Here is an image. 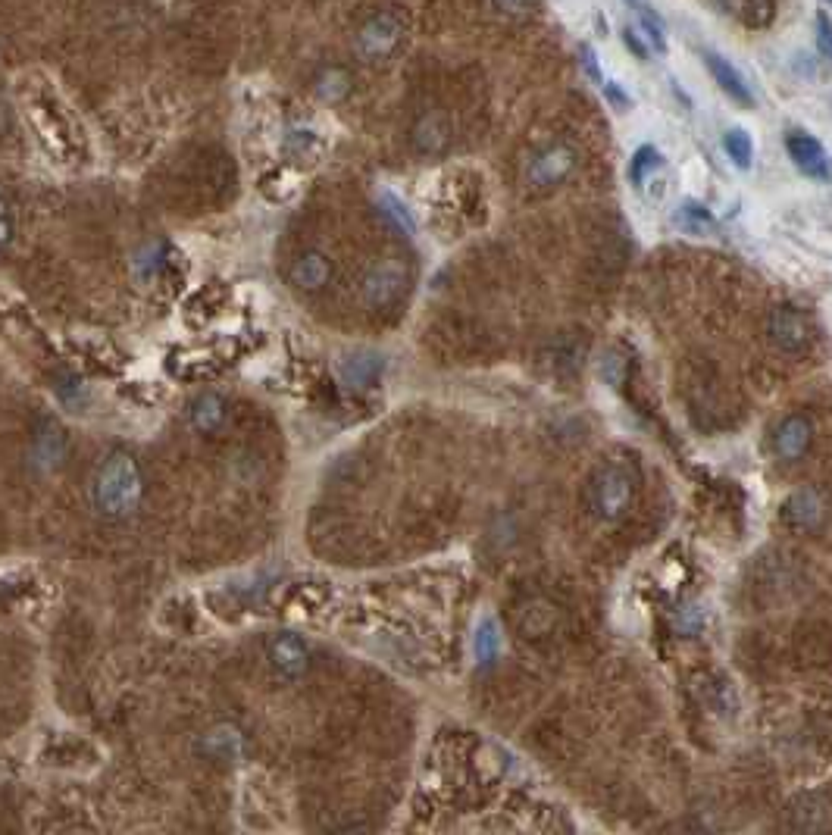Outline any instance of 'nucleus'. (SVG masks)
Instances as JSON below:
<instances>
[{
	"label": "nucleus",
	"mask_w": 832,
	"mask_h": 835,
	"mask_svg": "<svg viewBox=\"0 0 832 835\" xmlns=\"http://www.w3.org/2000/svg\"><path fill=\"white\" fill-rule=\"evenodd\" d=\"M138 501H141L138 466L126 454H113L94 479V504L104 513H110V517H122V513H132Z\"/></svg>",
	"instance_id": "nucleus-1"
},
{
	"label": "nucleus",
	"mask_w": 832,
	"mask_h": 835,
	"mask_svg": "<svg viewBox=\"0 0 832 835\" xmlns=\"http://www.w3.org/2000/svg\"><path fill=\"white\" fill-rule=\"evenodd\" d=\"M632 473L620 463H607L595 473L589 488V504L601 520H620L632 504Z\"/></svg>",
	"instance_id": "nucleus-2"
},
{
	"label": "nucleus",
	"mask_w": 832,
	"mask_h": 835,
	"mask_svg": "<svg viewBox=\"0 0 832 835\" xmlns=\"http://www.w3.org/2000/svg\"><path fill=\"white\" fill-rule=\"evenodd\" d=\"M401 38H404V22L395 13H376L357 32V54L363 60H385L398 51Z\"/></svg>",
	"instance_id": "nucleus-3"
},
{
	"label": "nucleus",
	"mask_w": 832,
	"mask_h": 835,
	"mask_svg": "<svg viewBox=\"0 0 832 835\" xmlns=\"http://www.w3.org/2000/svg\"><path fill=\"white\" fill-rule=\"evenodd\" d=\"M767 335L782 354H801L811 345V323H807V316L798 307L786 304L770 313Z\"/></svg>",
	"instance_id": "nucleus-4"
},
{
	"label": "nucleus",
	"mask_w": 832,
	"mask_h": 835,
	"mask_svg": "<svg viewBox=\"0 0 832 835\" xmlns=\"http://www.w3.org/2000/svg\"><path fill=\"white\" fill-rule=\"evenodd\" d=\"M404 285H407V276L401 266L379 263L370 269V276L363 279V301L370 307H391L401 298Z\"/></svg>",
	"instance_id": "nucleus-5"
},
{
	"label": "nucleus",
	"mask_w": 832,
	"mask_h": 835,
	"mask_svg": "<svg viewBox=\"0 0 832 835\" xmlns=\"http://www.w3.org/2000/svg\"><path fill=\"white\" fill-rule=\"evenodd\" d=\"M786 151H789L792 163L801 169L804 176H811V179H826V176H829L826 151H823V144H820L814 135L792 132V135L786 138Z\"/></svg>",
	"instance_id": "nucleus-6"
},
{
	"label": "nucleus",
	"mask_w": 832,
	"mask_h": 835,
	"mask_svg": "<svg viewBox=\"0 0 832 835\" xmlns=\"http://www.w3.org/2000/svg\"><path fill=\"white\" fill-rule=\"evenodd\" d=\"M811 435H814L811 420H807V416L792 413V416H786V420L776 426L773 448H776V454L782 460H798L807 451V445H811Z\"/></svg>",
	"instance_id": "nucleus-7"
},
{
	"label": "nucleus",
	"mask_w": 832,
	"mask_h": 835,
	"mask_svg": "<svg viewBox=\"0 0 832 835\" xmlns=\"http://www.w3.org/2000/svg\"><path fill=\"white\" fill-rule=\"evenodd\" d=\"M704 63H707V69H711L714 82L720 85V91H723L726 97H732V101L742 104V107H754L751 88L745 85L742 72H739L736 66H732L726 57H720L717 51H704Z\"/></svg>",
	"instance_id": "nucleus-8"
},
{
	"label": "nucleus",
	"mask_w": 832,
	"mask_h": 835,
	"mask_svg": "<svg viewBox=\"0 0 832 835\" xmlns=\"http://www.w3.org/2000/svg\"><path fill=\"white\" fill-rule=\"evenodd\" d=\"M570 169H573V154L567 147H551V151L535 157V163L529 166V182L538 188H551L557 182H564Z\"/></svg>",
	"instance_id": "nucleus-9"
},
{
	"label": "nucleus",
	"mask_w": 832,
	"mask_h": 835,
	"mask_svg": "<svg viewBox=\"0 0 832 835\" xmlns=\"http://www.w3.org/2000/svg\"><path fill=\"white\" fill-rule=\"evenodd\" d=\"M269 657H273V667L285 676H301L307 670V648L295 635H279L269 645Z\"/></svg>",
	"instance_id": "nucleus-10"
},
{
	"label": "nucleus",
	"mask_w": 832,
	"mask_h": 835,
	"mask_svg": "<svg viewBox=\"0 0 832 835\" xmlns=\"http://www.w3.org/2000/svg\"><path fill=\"white\" fill-rule=\"evenodd\" d=\"M329 276H332V263L316 251H307L304 257L295 260V266H291V279H295V285L304 291H320L329 282Z\"/></svg>",
	"instance_id": "nucleus-11"
},
{
	"label": "nucleus",
	"mask_w": 832,
	"mask_h": 835,
	"mask_svg": "<svg viewBox=\"0 0 832 835\" xmlns=\"http://www.w3.org/2000/svg\"><path fill=\"white\" fill-rule=\"evenodd\" d=\"M413 141H416V147H420V151H426V154L442 151L445 141H448L445 119H442V116H426V119H420V126H416V132H413Z\"/></svg>",
	"instance_id": "nucleus-12"
},
{
	"label": "nucleus",
	"mask_w": 832,
	"mask_h": 835,
	"mask_svg": "<svg viewBox=\"0 0 832 835\" xmlns=\"http://www.w3.org/2000/svg\"><path fill=\"white\" fill-rule=\"evenodd\" d=\"M219 423H223V401H219L216 395H204L194 401V410H191V426L198 429V432H213Z\"/></svg>",
	"instance_id": "nucleus-13"
},
{
	"label": "nucleus",
	"mask_w": 832,
	"mask_h": 835,
	"mask_svg": "<svg viewBox=\"0 0 832 835\" xmlns=\"http://www.w3.org/2000/svg\"><path fill=\"white\" fill-rule=\"evenodd\" d=\"M776 19V0H742V22L754 32H764Z\"/></svg>",
	"instance_id": "nucleus-14"
},
{
	"label": "nucleus",
	"mask_w": 832,
	"mask_h": 835,
	"mask_svg": "<svg viewBox=\"0 0 832 835\" xmlns=\"http://www.w3.org/2000/svg\"><path fill=\"white\" fill-rule=\"evenodd\" d=\"M723 147H726L729 160L736 163L739 169H748V166H751L754 144H751V135H748L745 129H729V132L723 135Z\"/></svg>",
	"instance_id": "nucleus-15"
},
{
	"label": "nucleus",
	"mask_w": 832,
	"mask_h": 835,
	"mask_svg": "<svg viewBox=\"0 0 832 835\" xmlns=\"http://www.w3.org/2000/svg\"><path fill=\"white\" fill-rule=\"evenodd\" d=\"M316 91H320L323 101L329 104H338L341 97H345L351 91V79H348V72L345 69H326L320 82H316Z\"/></svg>",
	"instance_id": "nucleus-16"
},
{
	"label": "nucleus",
	"mask_w": 832,
	"mask_h": 835,
	"mask_svg": "<svg viewBox=\"0 0 832 835\" xmlns=\"http://www.w3.org/2000/svg\"><path fill=\"white\" fill-rule=\"evenodd\" d=\"M660 166V154H657V147L651 144H642L639 151L632 154V163H629V182L635 188H642L645 185V176L651 173V169Z\"/></svg>",
	"instance_id": "nucleus-17"
},
{
	"label": "nucleus",
	"mask_w": 832,
	"mask_h": 835,
	"mask_svg": "<svg viewBox=\"0 0 832 835\" xmlns=\"http://www.w3.org/2000/svg\"><path fill=\"white\" fill-rule=\"evenodd\" d=\"M379 360L376 357H370V354H360V357H351L348 360V366H345V376H348V382L351 385H370L373 379H376V373H379Z\"/></svg>",
	"instance_id": "nucleus-18"
},
{
	"label": "nucleus",
	"mask_w": 832,
	"mask_h": 835,
	"mask_svg": "<svg viewBox=\"0 0 832 835\" xmlns=\"http://www.w3.org/2000/svg\"><path fill=\"white\" fill-rule=\"evenodd\" d=\"M498 648H501L498 626H495V620H485V623L479 626V638H476L479 660H482V663H492V660L498 657Z\"/></svg>",
	"instance_id": "nucleus-19"
},
{
	"label": "nucleus",
	"mask_w": 832,
	"mask_h": 835,
	"mask_svg": "<svg viewBox=\"0 0 832 835\" xmlns=\"http://www.w3.org/2000/svg\"><path fill=\"white\" fill-rule=\"evenodd\" d=\"M639 16H642V32L651 38V44L657 47V54H667V35H664V26H660V19L645 4L639 7Z\"/></svg>",
	"instance_id": "nucleus-20"
},
{
	"label": "nucleus",
	"mask_w": 832,
	"mask_h": 835,
	"mask_svg": "<svg viewBox=\"0 0 832 835\" xmlns=\"http://www.w3.org/2000/svg\"><path fill=\"white\" fill-rule=\"evenodd\" d=\"M682 213H679V223L685 219V223H689V229H695V232H701V229H707L711 226V213L707 210H701L698 204H685V207H679Z\"/></svg>",
	"instance_id": "nucleus-21"
},
{
	"label": "nucleus",
	"mask_w": 832,
	"mask_h": 835,
	"mask_svg": "<svg viewBox=\"0 0 832 835\" xmlns=\"http://www.w3.org/2000/svg\"><path fill=\"white\" fill-rule=\"evenodd\" d=\"M817 47H820V54L826 60H832V22L826 13L817 16Z\"/></svg>",
	"instance_id": "nucleus-22"
},
{
	"label": "nucleus",
	"mask_w": 832,
	"mask_h": 835,
	"mask_svg": "<svg viewBox=\"0 0 832 835\" xmlns=\"http://www.w3.org/2000/svg\"><path fill=\"white\" fill-rule=\"evenodd\" d=\"M382 204L388 207V216L395 219V223H398L404 232H413V219H410V213L404 210V204H401V201H395V198H391V194H385Z\"/></svg>",
	"instance_id": "nucleus-23"
},
{
	"label": "nucleus",
	"mask_w": 832,
	"mask_h": 835,
	"mask_svg": "<svg viewBox=\"0 0 832 835\" xmlns=\"http://www.w3.org/2000/svg\"><path fill=\"white\" fill-rule=\"evenodd\" d=\"M10 241H13V213H10V204L0 198V251H4Z\"/></svg>",
	"instance_id": "nucleus-24"
},
{
	"label": "nucleus",
	"mask_w": 832,
	"mask_h": 835,
	"mask_svg": "<svg viewBox=\"0 0 832 835\" xmlns=\"http://www.w3.org/2000/svg\"><path fill=\"white\" fill-rule=\"evenodd\" d=\"M495 7L507 16H523V13H529L532 0H495Z\"/></svg>",
	"instance_id": "nucleus-25"
},
{
	"label": "nucleus",
	"mask_w": 832,
	"mask_h": 835,
	"mask_svg": "<svg viewBox=\"0 0 832 835\" xmlns=\"http://www.w3.org/2000/svg\"><path fill=\"white\" fill-rule=\"evenodd\" d=\"M579 60H582V66H585V72H589V79H595V82H601V69H598V60H595V51L589 44L582 47L579 51Z\"/></svg>",
	"instance_id": "nucleus-26"
},
{
	"label": "nucleus",
	"mask_w": 832,
	"mask_h": 835,
	"mask_svg": "<svg viewBox=\"0 0 832 835\" xmlns=\"http://www.w3.org/2000/svg\"><path fill=\"white\" fill-rule=\"evenodd\" d=\"M623 41H626V47H629V51H632L635 57H639V60H648V47L642 44V38L635 35L632 29H626V32H623Z\"/></svg>",
	"instance_id": "nucleus-27"
},
{
	"label": "nucleus",
	"mask_w": 832,
	"mask_h": 835,
	"mask_svg": "<svg viewBox=\"0 0 832 835\" xmlns=\"http://www.w3.org/2000/svg\"><path fill=\"white\" fill-rule=\"evenodd\" d=\"M604 91H607L610 97H614V104H617L620 110H623V107H629V97H626V94H623L614 82H607V88H604Z\"/></svg>",
	"instance_id": "nucleus-28"
},
{
	"label": "nucleus",
	"mask_w": 832,
	"mask_h": 835,
	"mask_svg": "<svg viewBox=\"0 0 832 835\" xmlns=\"http://www.w3.org/2000/svg\"><path fill=\"white\" fill-rule=\"evenodd\" d=\"M826 4H832V0H826Z\"/></svg>",
	"instance_id": "nucleus-29"
}]
</instances>
